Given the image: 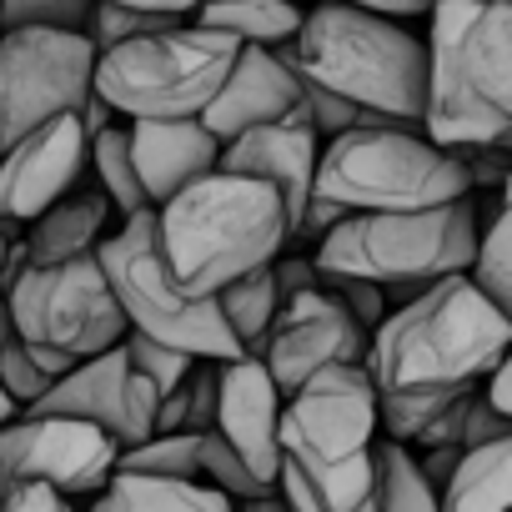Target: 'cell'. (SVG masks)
Listing matches in <instances>:
<instances>
[{
    "label": "cell",
    "mask_w": 512,
    "mask_h": 512,
    "mask_svg": "<svg viewBox=\"0 0 512 512\" xmlns=\"http://www.w3.org/2000/svg\"><path fill=\"white\" fill-rule=\"evenodd\" d=\"M11 241H16V236H11V226H0V267H6V251H11Z\"/></svg>",
    "instance_id": "obj_43"
},
{
    "label": "cell",
    "mask_w": 512,
    "mask_h": 512,
    "mask_svg": "<svg viewBox=\"0 0 512 512\" xmlns=\"http://www.w3.org/2000/svg\"><path fill=\"white\" fill-rule=\"evenodd\" d=\"M512 497V437L462 447L457 467L437 487V512H507Z\"/></svg>",
    "instance_id": "obj_21"
},
{
    "label": "cell",
    "mask_w": 512,
    "mask_h": 512,
    "mask_svg": "<svg viewBox=\"0 0 512 512\" xmlns=\"http://www.w3.org/2000/svg\"><path fill=\"white\" fill-rule=\"evenodd\" d=\"M477 201H452L437 211H397V216H347L317 241L312 267L322 277H352L382 287L392 307L422 297L427 287L462 277L477 251Z\"/></svg>",
    "instance_id": "obj_5"
},
{
    "label": "cell",
    "mask_w": 512,
    "mask_h": 512,
    "mask_svg": "<svg viewBox=\"0 0 512 512\" xmlns=\"http://www.w3.org/2000/svg\"><path fill=\"white\" fill-rule=\"evenodd\" d=\"M0 512H76V502H71V497H61L56 487L16 482L11 492H0Z\"/></svg>",
    "instance_id": "obj_34"
},
{
    "label": "cell",
    "mask_w": 512,
    "mask_h": 512,
    "mask_svg": "<svg viewBox=\"0 0 512 512\" xmlns=\"http://www.w3.org/2000/svg\"><path fill=\"white\" fill-rule=\"evenodd\" d=\"M512 347L502 317L467 277H447L422 297L392 307L367 337V377L387 392H462L477 387Z\"/></svg>",
    "instance_id": "obj_3"
},
{
    "label": "cell",
    "mask_w": 512,
    "mask_h": 512,
    "mask_svg": "<svg viewBox=\"0 0 512 512\" xmlns=\"http://www.w3.org/2000/svg\"><path fill=\"white\" fill-rule=\"evenodd\" d=\"M287 6H302L307 11V6H317V0H287Z\"/></svg>",
    "instance_id": "obj_44"
},
{
    "label": "cell",
    "mask_w": 512,
    "mask_h": 512,
    "mask_svg": "<svg viewBox=\"0 0 512 512\" xmlns=\"http://www.w3.org/2000/svg\"><path fill=\"white\" fill-rule=\"evenodd\" d=\"M277 422H282V392L267 377L256 357H236L216 367V417L211 432L256 472L277 482L282 477V447H277Z\"/></svg>",
    "instance_id": "obj_16"
},
{
    "label": "cell",
    "mask_w": 512,
    "mask_h": 512,
    "mask_svg": "<svg viewBox=\"0 0 512 512\" xmlns=\"http://www.w3.org/2000/svg\"><path fill=\"white\" fill-rule=\"evenodd\" d=\"M282 51L297 76L342 96L362 116H382L402 131H422L427 51L422 36H412L407 26L337 6V0H317V6L302 11L297 41Z\"/></svg>",
    "instance_id": "obj_4"
},
{
    "label": "cell",
    "mask_w": 512,
    "mask_h": 512,
    "mask_svg": "<svg viewBox=\"0 0 512 512\" xmlns=\"http://www.w3.org/2000/svg\"><path fill=\"white\" fill-rule=\"evenodd\" d=\"M96 267H101V277H106L131 337L161 342V347L186 352L196 362H236V357H246L236 347V337L226 332L216 302L181 297L176 282L166 277L161 251H156V211L126 216L96 246Z\"/></svg>",
    "instance_id": "obj_8"
},
{
    "label": "cell",
    "mask_w": 512,
    "mask_h": 512,
    "mask_svg": "<svg viewBox=\"0 0 512 512\" xmlns=\"http://www.w3.org/2000/svg\"><path fill=\"white\" fill-rule=\"evenodd\" d=\"M86 166H96V176H101V196L111 201V211H121V221H126V216H136V211H151V206H146V196H141L136 166H131L126 126H111V131L91 136Z\"/></svg>",
    "instance_id": "obj_26"
},
{
    "label": "cell",
    "mask_w": 512,
    "mask_h": 512,
    "mask_svg": "<svg viewBox=\"0 0 512 512\" xmlns=\"http://www.w3.org/2000/svg\"><path fill=\"white\" fill-rule=\"evenodd\" d=\"M272 282H277V297L282 302H292V297H302V292H317L322 287V272L312 267V256H277L272 262Z\"/></svg>",
    "instance_id": "obj_36"
},
{
    "label": "cell",
    "mask_w": 512,
    "mask_h": 512,
    "mask_svg": "<svg viewBox=\"0 0 512 512\" xmlns=\"http://www.w3.org/2000/svg\"><path fill=\"white\" fill-rule=\"evenodd\" d=\"M372 462H377V512H437V487L417 472L412 447L382 442Z\"/></svg>",
    "instance_id": "obj_25"
},
{
    "label": "cell",
    "mask_w": 512,
    "mask_h": 512,
    "mask_svg": "<svg viewBox=\"0 0 512 512\" xmlns=\"http://www.w3.org/2000/svg\"><path fill=\"white\" fill-rule=\"evenodd\" d=\"M211 302H216L226 332L236 337V347H241L246 357H262V342H267L272 317H277V307H282L277 282H272V267H262V272H251V277L221 287Z\"/></svg>",
    "instance_id": "obj_23"
},
{
    "label": "cell",
    "mask_w": 512,
    "mask_h": 512,
    "mask_svg": "<svg viewBox=\"0 0 512 512\" xmlns=\"http://www.w3.org/2000/svg\"><path fill=\"white\" fill-rule=\"evenodd\" d=\"M116 452L121 447L91 422L21 412L0 427V492H11L16 482H41L71 502L96 497L116 472Z\"/></svg>",
    "instance_id": "obj_11"
},
{
    "label": "cell",
    "mask_w": 512,
    "mask_h": 512,
    "mask_svg": "<svg viewBox=\"0 0 512 512\" xmlns=\"http://www.w3.org/2000/svg\"><path fill=\"white\" fill-rule=\"evenodd\" d=\"M236 51V41L186 21L101 51L91 71V96L106 101L111 116L131 121H196L226 81Z\"/></svg>",
    "instance_id": "obj_7"
},
{
    "label": "cell",
    "mask_w": 512,
    "mask_h": 512,
    "mask_svg": "<svg viewBox=\"0 0 512 512\" xmlns=\"http://www.w3.org/2000/svg\"><path fill=\"white\" fill-rule=\"evenodd\" d=\"M282 56H287V51H282ZM297 116L312 126V136H317V141H332V136H342V131L362 126V111H357V106H347L342 96H332V91L312 86L307 76H297Z\"/></svg>",
    "instance_id": "obj_31"
},
{
    "label": "cell",
    "mask_w": 512,
    "mask_h": 512,
    "mask_svg": "<svg viewBox=\"0 0 512 512\" xmlns=\"http://www.w3.org/2000/svg\"><path fill=\"white\" fill-rule=\"evenodd\" d=\"M196 482H206L211 492H221L231 507L241 502H262V497H277V482L256 477L216 432H201V452H196Z\"/></svg>",
    "instance_id": "obj_27"
},
{
    "label": "cell",
    "mask_w": 512,
    "mask_h": 512,
    "mask_svg": "<svg viewBox=\"0 0 512 512\" xmlns=\"http://www.w3.org/2000/svg\"><path fill=\"white\" fill-rule=\"evenodd\" d=\"M0 392H6V397L16 402V412H31V407L51 392V377L26 357V347H21V342H11L6 352H0Z\"/></svg>",
    "instance_id": "obj_32"
},
{
    "label": "cell",
    "mask_w": 512,
    "mask_h": 512,
    "mask_svg": "<svg viewBox=\"0 0 512 512\" xmlns=\"http://www.w3.org/2000/svg\"><path fill=\"white\" fill-rule=\"evenodd\" d=\"M96 0H0V36L6 31H76L86 36Z\"/></svg>",
    "instance_id": "obj_29"
},
{
    "label": "cell",
    "mask_w": 512,
    "mask_h": 512,
    "mask_svg": "<svg viewBox=\"0 0 512 512\" xmlns=\"http://www.w3.org/2000/svg\"><path fill=\"white\" fill-rule=\"evenodd\" d=\"M502 317H512V211L497 206V216L477 231L472 267L462 272Z\"/></svg>",
    "instance_id": "obj_24"
},
{
    "label": "cell",
    "mask_w": 512,
    "mask_h": 512,
    "mask_svg": "<svg viewBox=\"0 0 512 512\" xmlns=\"http://www.w3.org/2000/svg\"><path fill=\"white\" fill-rule=\"evenodd\" d=\"M156 387L146 377L131 372L126 352L111 347L101 357L76 362L61 382H51V392L31 407V417H71V422H91L101 427L121 452L146 442L156 427Z\"/></svg>",
    "instance_id": "obj_12"
},
{
    "label": "cell",
    "mask_w": 512,
    "mask_h": 512,
    "mask_svg": "<svg viewBox=\"0 0 512 512\" xmlns=\"http://www.w3.org/2000/svg\"><path fill=\"white\" fill-rule=\"evenodd\" d=\"M502 437H512V422L497 417L482 397H472V407H467V417H462L457 447H487V442H502Z\"/></svg>",
    "instance_id": "obj_35"
},
{
    "label": "cell",
    "mask_w": 512,
    "mask_h": 512,
    "mask_svg": "<svg viewBox=\"0 0 512 512\" xmlns=\"http://www.w3.org/2000/svg\"><path fill=\"white\" fill-rule=\"evenodd\" d=\"M16 417H21V412H16V402H11L6 392H0V427H6V422H16Z\"/></svg>",
    "instance_id": "obj_42"
},
{
    "label": "cell",
    "mask_w": 512,
    "mask_h": 512,
    "mask_svg": "<svg viewBox=\"0 0 512 512\" xmlns=\"http://www.w3.org/2000/svg\"><path fill=\"white\" fill-rule=\"evenodd\" d=\"M96 46L76 31H6L0 36V151L56 116L91 101Z\"/></svg>",
    "instance_id": "obj_10"
},
{
    "label": "cell",
    "mask_w": 512,
    "mask_h": 512,
    "mask_svg": "<svg viewBox=\"0 0 512 512\" xmlns=\"http://www.w3.org/2000/svg\"><path fill=\"white\" fill-rule=\"evenodd\" d=\"M106 6L136 11V16H156V21H191L201 0H106Z\"/></svg>",
    "instance_id": "obj_39"
},
{
    "label": "cell",
    "mask_w": 512,
    "mask_h": 512,
    "mask_svg": "<svg viewBox=\"0 0 512 512\" xmlns=\"http://www.w3.org/2000/svg\"><path fill=\"white\" fill-rule=\"evenodd\" d=\"M86 131L76 116H56L0 151V226L46 216L86 176Z\"/></svg>",
    "instance_id": "obj_14"
},
{
    "label": "cell",
    "mask_w": 512,
    "mask_h": 512,
    "mask_svg": "<svg viewBox=\"0 0 512 512\" xmlns=\"http://www.w3.org/2000/svg\"><path fill=\"white\" fill-rule=\"evenodd\" d=\"M337 6H352V11H367V16H382V21H412V16H427L437 0H337Z\"/></svg>",
    "instance_id": "obj_38"
},
{
    "label": "cell",
    "mask_w": 512,
    "mask_h": 512,
    "mask_svg": "<svg viewBox=\"0 0 512 512\" xmlns=\"http://www.w3.org/2000/svg\"><path fill=\"white\" fill-rule=\"evenodd\" d=\"M477 397H482L497 417H507V422H512V362H507V357H502L482 382H477Z\"/></svg>",
    "instance_id": "obj_37"
},
{
    "label": "cell",
    "mask_w": 512,
    "mask_h": 512,
    "mask_svg": "<svg viewBox=\"0 0 512 512\" xmlns=\"http://www.w3.org/2000/svg\"><path fill=\"white\" fill-rule=\"evenodd\" d=\"M16 342V332H11V312H6V297H0V352H6Z\"/></svg>",
    "instance_id": "obj_41"
},
{
    "label": "cell",
    "mask_w": 512,
    "mask_h": 512,
    "mask_svg": "<svg viewBox=\"0 0 512 512\" xmlns=\"http://www.w3.org/2000/svg\"><path fill=\"white\" fill-rule=\"evenodd\" d=\"M241 512H287V502L277 492V497H262V502H241Z\"/></svg>",
    "instance_id": "obj_40"
},
{
    "label": "cell",
    "mask_w": 512,
    "mask_h": 512,
    "mask_svg": "<svg viewBox=\"0 0 512 512\" xmlns=\"http://www.w3.org/2000/svg\"><path fill=\"white\" fill-rule=\"evenodd\" d=\"M91 512H236V507L221 492H211L206 482L111 472V482L96 492V507Z\"/></svg>",
    "instance_id": "obj_22"
},
{
    "label": "cell",
    "mask_w": 512,
    "mask_h": 512,
    "mask_svg": "<svg viewBox=\"0 0 512 512\" xmlns=\"http://www.w3.org/2000/svg\"><path fill=\"white\" fill-rule=\"evenodd\" d=\"M191 26L216 31L236 46H256V51H277L292 46L302 31V6L287 0H201Z\"/></svg>",
    "instance_id": "obj_20"
},
{
    "label": "cell",
    "mask_w": 512,
    "mask_h": 512,
    "mask_svg": "<svg viewBox=\"0 0 512 512\" xmlns=\"http://www.w3.org/2000/svg\"><path fill=\"white\" fill-rule=\"evenodd\" d=\"M297 116V71L292 61L277 51H256V46H241L226 81L216 86L211 106L196 116L221 146L256 131V126H272V121H287Z\"/></svg>",
    "instance_id": "obj_17"
},
{
    "label": "cell",
    "mask_w": 512,
    "mask_h": 512,
    "mask_svg": "<svg viewBox=\"0 0 512 512\" xmlns=\"http://www.w3.org/2000/svg\"><path fill=\"white\" fill-rule=\"evenodd\" d=\"M312 196L337 201L347 216H397L467 201L472 186L457 151L432 146L422 131L352 126L322 141Z\"/></svg>",
    "instance_id": "obj_6"
},
{
    "label": "cell",
    "mask_w": 512,
    "mask_h": 512,
    "mask_svg": "<svg viewBox=\"0 0 512 512\" xmlns=\"http://www.w3.org/2000/svg\"><path fill=\"white\" fill-rule=\"evenodd\" d=\"M121 352H126L131 372H136V377H146V382L156 387V397H171V392H181V382H186V377H191V367H196V357H186V352H171V347H161V342H146V337H131V332H126Z\"/></svg>",
    "instance_id": "obj_30"
},
{
    "label": "cell",
    "mask_w": 512,
    "mask_h": 512,
    "mask_svg": "<svg viewBox=\"0 0 512 512\" xmlns=\"http://www.w3.org/2000/svg\"><path fill=\"white\" fill-rule=\"evenodd\" d=\"M422 81V136L442 151L512 136V0H437Z\"/></svg>",
    "instance_id": "obj_1"
},
{
    "label": "cell",
    "mask_w": 512,
    "mask_h": 512,
    "mask_svg": "<svg viewBox=\"0 0 512 512\" xmlns=\"http://www.w3.org/2000/svg\"><path fill=\"white\" fill-rule=\"evenodd\" d=\"M196 452H201V432H156V437L116 452V472L196 482Z\"/></svg>",
    "instance_id": "obj_28"
},
{
    "label": "cell",
    "mask_w": 512,
    "mask_h": 512,
    "mask_svg": "<svg viewBox=\"0 0 512 512\" xmlns=\"http://www.w3.org/2000/svg\"><path fill=\"white\" fill-rule=\"evenodd\" d=\"M292 241L272 186L211 171L156 206V251L181 297L211 302L221 287L272 267Z\"/></svg>",
    "instance_id": "obj_2"
},
{
    "label": "cell",
    "mask_w": 512,
    "mask_h": 512,
    "mask_svg": "<svg viewBox=\"0 0 512 512\" xmlns=\"http://www.w3.org/2000/svg\"><path fill=\"white\" fill-rule=\"evenodd\" d=\"M126 141H131V166L151 211L166 206L191 181L211 176L221 156V141L201 121H131Z\"/></svg>",
    "instance_id": "obj_18"
},
{
    "label": "cell",
    "mask_w": 512,
    "mask_h": 512,
    "mask_svg": "<svg viewBox=\"0 0 512 512\" xmlns=\"http://www.w3.org/2000/svg\"><path fill=\"white\" fill-rule=\"evenodd\" d=\"M322 287L342 302V312L372 337L377 332V322L387 317V297H382V287H372V282H352V277H322Z\"/></svg>",
    "instance_id": "obj_33"
},
{
    "label": "cell",
    "mask_w": 512,
    "mask_h": 512,
    "mask_svg": "<svg viewBox=\"0 0 512 512\" xmlns=\"http://www.w3.org/2000/svg\"><path fill=\"white\" fill-rule=\"evenodd\" d=\"M317 156H322V141L312 136V126H307L302 116H287V121L256 126V131L226 141L221 156H216V171L272 186L277 201H282V211H287V226H292V236H297V231H302V211H307V201H312Z\"/></svg>",
    "instance_id": "obj_15"
},
{
    "label": "cell",
    "mask_w": 512,
    "mask_h": 512,
    "mask_svg": "<svg viewBox=\"0 0 512 512\" xmlns=\"http://www.w3.org/2000/svg\"><path fill=\"white\" fill-rule=\"evenodd\" d=\"M111 201L106 196H61L46 216L31 221L26 251L31 267H61V262H81V256H96V246L111 236Z\"/></svg>",
    "instance_id": "obj_19"
},
{
    "label": "cell",
    "mask_w": 512,
    "mask_h": 512,
    "mask_svg": "<svg viewBox=\"0 0 512 512\" xmlns=\"http://www.w3.org/2000/svg\"><path fill=\"white\" fill-rule=\"evenodd\" d=\"M256 362L267 367V377L277 382L282 397H292L322 367L367 362V332L342 312V302L327 287H317V292H302V297L277 307L272 332H267Z\"/></svg>",
    "instance_id": "obj_13"
},
{
    "label": "cell",
    "mask_w": 512,
    "mask_h": 512,
    "mask_svg": "<svg viewBox=\"0 0 512 512\" xmlns=\"http://www.w3.org/2000/svg\"><path fill=\"white\" fill-rule=\"evenodd\" d=\"M11 332L31 352H51L61 362H86L126 342V317L96 267V256L61 267H26L6 292Z\"/></svg>",
    "instance_id": "obj_9"
}]
</instances>
